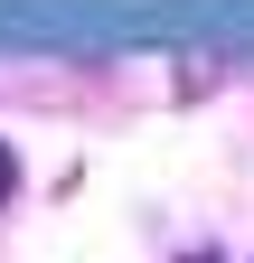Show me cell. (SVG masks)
Listing matches in <instances>:
<instances>
[{
    "label": "cell",
    "mask_w": 254,
    "mask_h": 263,
    "mask_svg": "<svg viewBox=\"0 0 254 263\" xmlns=\"http://www.w3.org/2000/svg\"><path fill=\"white\" fill-rule=\"evenodd\" d=\"M10 179H19V160H10V151H0V197H10Z\"/></svg>",
    "instance_id": "1"
}]
</instances>
